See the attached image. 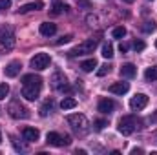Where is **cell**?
Returning <instances> with one entry per match:
<instances>
[{
    "instance_id": "d4e9b609",
    "label": "cell",
    "mask_w": 157,
    "mask_h": 155,
    "mask_svg": "<svg viewBox=\"0 0 157 155\" xmlns=\"http://www.w3.org/2000/svg\"><path fill=\"white\" fill-rule=\"evenodd\" d=\"M124 35H126V28H122V26L113 28V31H112V37H113V39H122Z\"/></svg>"
},
{
    "instance_id": "4fadbf2b",
    "label": "cell",
    "mask_w": 157,
    "mask_h": 155,
    "mask_svg": "<svg viewBox=\"0 0 157 155\" xmlns=\"http://www.w3.org/2000/svg\"><path fill=\"white\" fill-rule=\"evenodd\" d=\"M22 137H24V141H28V142H35V141H39V137H40V133H39V130L37 128H24L22 130Z\"/></svg>"
},
{
    "instance_id": "1f68e13d",
    "label": "cell",
    "mask_w": 157,
    "mask_h": 155,
    "mask_svg": "<svg viewBox=\"0 0 157 155\" xmlns=\"http://www.w3.org/2000/svg\"><path fill=\"white\" fill-rule=\"evenodd\" d=\"M119 51H121V53H126V51H128V44H126V42H121V44H119Z\"/></svg>"
},
{
    "instance_id": "8992f818",
    "label": "cell",
    "mask_w": 157,
    "mask_h": 155,
    "mask_svg": "<svg viewBox=\"0 0 157 155\" xmlns=\"http://www.w3.org/2000/svg\"><path fill=\"white\" fill-rule=\"evenodd\" d=\"M7 112L13 119H28L29 117V110L24 104H20V100H11L7 106Z\"/></svg>"
},
{
    "instance_id": "603a6c76",
    "label": "cell",
    "mask_w": 157,
    "mask_h": 155,
    "mask_svg": "<svg viewBox=\"0 0 157 155\" xmlns=\"http://www.w3.org/2000/svg\"><path fill=\"white\" fill-rule=\"evenodd\" d=\"M141 29H143L144 33H152V31H155V29H157V22L148 20V22H144V24L141 26Z\"/></svg>"
},
{
    "instance_id": "484cf974",
    "label": "cell",
    "mask_w": 157,
    "mask_h": 155,
    "mask_svg": "<svg viewBox=\"0 0 157 155\" xmlns=\"http://www.w3.org/2000/svg\"><path fill=\"white\" fill-rule=\"evenodd\" d=\"M110 70H112V66H110V64H102V66L97 70V75H99V77H104V75H108V73H110Z\"/></svg>"
},
{
    "instance_id": "8fae6325",
    "label": "cell",
    "mask_w": 157,
    "mask_h": 155,
    "mask_svg": "<svg viewBox=\"0 0 157 155\" xmlns=\"http://www.w3.org/2000/svg\"><path fill=\"white\" fill-rule=\"evenodd\" d=\"M20 70H22V64H20L18 60H13V62H9V64L4 68V73H6V77L13 78L20 73Z\"/></svg>"
},
{
    "instance_id": "f546056e",
    "label": "cell",
    "mask_w": 157,
    "mask_h": 155,
    "mask_svg": "<svg viewBox=\"0 0 157 155\" xmlns=\"http://www.w3.org/2000/svg\"><path fill=\"white\" fill-rule=\"evenodd\" d=\"M104 126H108L106 120H102V119H101V120H95V128H97V130H102Z\"/></svg>"
},
{
    "instance_id": "44dd1931",
    "label": "cell",
    "mask_w": 157,
    "mask_h": 155,
    "mask_svg": "<svg viewBox=\"0 0 157 155\" xmlns=\"http://www.w3.org/2000/svg\"><path fill=\"white\" fill-rule=\"evenodd\" d=\"M75 106H77V100H75L73 97H64L62 102H60V108H62V110H71V108H75Z\"/></svg>"
},
{
    "instance_id": "4316f807",
    "label": "cell",
    "mask_w": 157,
    "mask_h": 155,
    "mask_svg": "<svg viewBox=\"0 0 157 155\" xmlns=\"http://www.w3.org/2000/svg\"><path fill=\"white\" fill-rule=\"evenodd\" d=\"M7 93H9V86H7L6 82H2V84H0V100H4V99L7 97Z\"/></svg>"
},
{
    "instance_id": "3957f363",
    "label": "cell",
    "mask_w": 157,
    "mask_h": 155,
    "mask_svg": "<svg viewBox=\"0 0 157 155\" xmlns=\"http://www.w3.org/2000/svg\"><path fill=\"white\" fill-rule=\"evenodd\" d=\"M66 122L73 128V131H77L78 135H86L90 131V122L82 113H73V115L66 117Z\"/></svg>"
},
{
    "instance_id": "5bb4252c",
    "label": "cell",
    "mask_w": 157,
    "mask_h": 155,
    "mask_svg": "<svg viewBox=\"0 0 157 155\" xmlns=\"http://www.w3.org/2000/svg\"><path fill=\"white\" fill-rule=\"evenodd\" d=\"M119 71H121V75L124 78H133L137 75V68H135L133 64H130V62H128V64H122Z\"/></svg>"
},
{
    "instance_id": "d6986e66",
    "label": "cell",
    "mask_w": 157,
    "mask_h": 155,
    "mask_svg": "<svg viewBox=\"0 0 157 155\" xmlns=\"http://www.w3.org/2000/svg\"><path fill=\"white\" fill-rule=\"evenodd\" d=\"M66 11H68V4H64V2H60V0L53 2V9H51L53 15H60V13H66Z\"/></svg>"
},
{
    "instance_id": "e575fe53",
    "label": "cell",
    "mask_w": 157,
    "mask_h": 155,
    "mask_svg": "<svg viewBox=\"0 0 157 155\" xmlns=\"http://www.w3.org/2000/svg\"><path fill=\"white\" fill-rule=\"evenodd\" d=\"M122 2H126V4H132V2H133V0H122Z\"/></svg>"
},
{
    "instance_id": "ffe728a7",
    "label": "cell",
    "mask_w": 157,
    "mask_h": 155,
    "mask_svg": "<svg viewBox=\"0 0 157 155\" xmlns=\"http://www.w3.org/2000/svg\"><path fill=\"white\" fill-rule=\"evenodd\" d=\"M95 68H97V60H95V59H88V60H84V62L80 64V70H82V71H86V73L93 71Z\"/></svg>"
},
{
    "instance_id": "ac0fdd59",
    "label": "cell",
    "mask_w": 157,
    "mask_h": 155,
    "mask_svg": "<svg viewBox=\"0 0 157 155\" xmlns=\"http://www.w3.org/2000/svg\"><path fill=\"white\" fill-rule=\"evenodd\" d=\"M53 108H55V102H53V99H48L42 106H40V117H48L51 112H53Z\"/></svg>"
},
{
    "instance_id": "52a82bcc",
    "label": "cell",
    "mask_w": 157,
    "mask_h": 155,
    "mask_svg": "<svg viewBox=\"0 0 157 155\" xmlns=\"http://www.w3.org/2000/svg\"><path fill=\"white\" fill-rule=\"evenodd\" d=\"M51 86L57 89V91H71V88L68 86V78L64 73H60V71H55L53 75H51Z\"/></svg>"
},
{
    "instance_id": "e0dca14e",
    "label": "cell",
    "mask_w": 157,
    "mask_h": 155,
    "mask_svg": "<svg viewBox=\"0 0 157 155\" xmlns=\"http://www.w3.org/2000/svg\"><path fill=\"white\" fill-rule=\"evenodd\" d=\"M44 7V4L37 0V2H29V4H24L20 9H18V13H29V11H37V9H42Z\"/></svg>"
},
{
    "instance_id": "83f0119b",
    "label": "cell",
    "mask_w": 157,
    "mask_h": 155,
    "mask_svg": "<svg viewBox=\"0 0 157 155\" xmlns=\"http://www.w3.org/2000/svg\"><path fill=\"white\" fill-rule=\"evenodd\" d=\"M144 47H146V44H144L143 40H135V42H133V49H135V51H143Z\"/></svg>"
},
{
    "instance_id": "7402d4cb",
    "label": "cell",
    "mask_w": 157,
    "mask_h": 155,
    "mask_svg": "<svg viewBox=\"0 0 157 155\" xmlns=\"http://www.w3.org/2000/svg\"><path fill=\"white\" fill-rule=\"evenodd\" d=\"M144 78H146V80H157V66H150V68H146V71H144Z\"/></svg>"
},
{
    "instance_id": "8d00e7d4",
    "label": "cell",
    "mask_w": 157,
    "mask_h": 155,
    "mask_svg": "<svg viewBox=\"0 0 157 155\" xmlns=\"http://www.w3.org/2000/svg\"><path fill=\"white\" fill-rule=\"evenodd\" d=\"M155 47H157V40H155Z\"/></svg>"
},
{
    "instance_id": "4dcf8cb0",
    "label": "cell",
    "mask_w": 157,
    "mask_h": 155,
    "mask_svg": "<svg viewBox=\"0 0 157 155\" xmlns=\"http://www.w3.org/2000/svg\"><path fill=\"white\" fill-rule=\"evenodd\" d=\"M11 7V0H0V9H9Z\"/></svg>"
},
{
    "instance_id": "30bf717a",
    "label": "cell",
    "mask_w": 157,
    "mask_h": 155,
    "mask_svg": "<svg viewBox=\"0 0 157 155\" xmlns=\"http://www.w3.org/2000/svg\"><path fill=\"white\" fill-rule=\"evenodd\" d=\"M146 106H148V97H146L144 93H137V95H133L132 100H130V108H132L133 112L144 110Z\"/></svg>"
},
{
    "instance_id": "d6a6232c",
    "label": "cell",
    "mask_w": 157,
    "mask_h": 155,
    "mask_svg": "<svg viewBox=\"0 0 157 155\" xmlns=\"http://www.w3.org/2000/svg\"><path fill=\"white\" fill-rule=\"evenodd\" d=\"M78 6H84V7H90V2H86V0H78Z\"/></svg>"
},
{
    "instance_id": "5b68a950",
    "label": "cell",
    "mask_w": 157,
    "mask_h": 155,
    "mask_svg": "<svg viewBox=\"0 0 157 155\" xmlns=\"http://www.w3.org/2000/svg\"><path fill=\"white\" fill-rule=\"evenodd\" d=\"M46 142H48L49 146L60 148V146H70V144H71V139H70V135H60V133L49 131V133L46 135Z\"/></svg>"
},
{
    "instance_id": "836d02e7",
    "label": "cell",
    "mask_w": 157,
    "mask_h": 155,
    "mask_svg": "<svg viewBox=\"0 0 157 155\" xmlns=\"http://www.w3.org/2000/svg\"><path fill=\"white\" fill-rule=\"evenodd\" d=\"M135 153H143V150H141V148H133V150H132V155H135Z\"/></svg>"
},
{
    "instance_id": "9a60e30c",
    "label": "cell",
    "mask_w": 157,
    "mask_h": 155,
    "mask_svg": "<svg viewBox=\"0 0 157 155\" xmlns=\"http://www.w3.org/2000/svg\"><path fill=\"white\" fill-rule=\"evenodd\" d=\"M57 33V26L53 22H42L40 24V35L44 37H53Z\"/></svg>"
},
{
    "instance_id": "f1b7e54d",
    "label": "cell",
    "mask_w": 157,
    "mask_h": 155,
    "mask_svg": "<svg viewBox=\"0 0 157 155\" xmlns=\"http://www.w3.org/2000/svg\"><path fill=\"white\" fill-rule=\"evenodd\" d=\"M71 40V35H64V37H60V39L57 40V46H60V44H66V42H70Z\"/></svg>"
},
{
    "instance_id": "7c38bea8",
    "label": "cell",
    "mask_w": 157,
    "mask_h": 155,
    "mask_svg": "<svg viewBox=\"0 0 157 155\" xmlns=\"http://www.w3.org/2000/svg\"><path fill=\"white\" fill-rule=\"evenodd\" d=\"M97 110H99L101 113H112V112L115 110V102H113L112 99H101Z\"/></svg>"
},
{
    "instance_id": "d590c367",
    "label": "cell",
    "mask_w": 157,
    "mask_h": 155,
    "mask_svg": "<svg viewBox=\"0 0 157 155\" xmlns=\"http://www.w3.org/2000/svg\"><path fill=\"white\" fill-rule=\"evenodd\" d=\"M0 142H2V135H0Z\"/></svg>"
},
{
    "instance_id": "277c9868",
    "label": "cell",
    "mask_w": 157,
    "mask_h": 155,
    "mask_svg": "<svg viewBox=\"0 0 157 155\" xmlns=\"http://www.w3.org/2000/svg\"><path fill=\"white\" fill-rule=\"evenodd\" d=\"M97 39H86L84 42H80L78 46H75L68 55L70 57H80V55H88V53H93L95 47H97Z\"/></svg>"
},
{
    "instance_id": "2e32d148",
    "label": "cell",
    "mask_w": 157,
    "mask_h": 155,
    "mask_svg": "<svg viewBox=\"0 0 157 155\" xmlns=\"http://www.w3.org/2000/svg\"><path fill=\"white\" fill-rule=\"evenodd\" d=\"M128 89H130L128 82H113L110 86V91L115 93V95H124V93H128Z\"/></svg>"
},
{
    "instance_id": "6da1fadb",
    "label": "cell",
    "mask_w": 157,
    "mask_h": 155,
    "mask_svg": "<svg viewBox=\"0 0 157 155\" xmlns=\"http://www.w3.org/2000/svg\"><path fill=\"white\" fill-rule=\"evenodd\" d=\"M42 89V78L35 73H28L22 77V97L26 100L39 99V93Z\"/></svg>"
},
{
    "instance_id": "cb8c5ba5",
    "label": "cell",
    "mask_w": 157,
    "mask_h": 155,
    "mask_svg": "<svg viewBox=\"0 0 157 155\" xmlns=\"http://www.w3.org/2000/svg\"><path fill=\"white\" fill-rule=\"evenodd\" d=\"M102 57H104V59H112V57H113V46H112L110 42L102 46Z\"/></svg>"
},
{
    "instance_id": "9c48e42d",
    "label": "cell",
    "mask_w": 157,
    "mask_h": 155,
    "mask_svg": "<svg viewBox=\"0 0 157 155\" xmlns=\"http://www.w3.org/2000/svg\"><path fill=\"white\" fill-rule=\"evenodd\" d=\"M0 46L4 49H13V46H15V33L11 29H7V28L0 29Z\"/></svg>"
},
{
    "instance_id": "ba28073f",
    "label": "cell",
    "mask_w": 157,
    "mask_h": 155,
    "mask_svg": "<svg viewBox=\"0 0 157 155\" xmlns=\"http://www.w3.org/2000/svg\"><path fill=\"white\" fill-rule=\"evenodd\" d=\"M31 68L33 70H37V71H42V70H46V68H49V64H51V57L48 55V53H37L33 59H31Z\"/></svg>"
},
{
    "instance_id": "7a4b0ae2",
    "label": "cell",
    "mask_w": 157,
    "mask_h": 155,
    "mask_svg": "<svg viewBox=\"0 0 157 155\" xmlns=\"http://www.w3.org/2000/svg\"><path fill=\"white\" fill-rule=\"evenodd\" d=\"M139 128H141V120L135 115H124V117L119 119L117 130H119V133H122V135H132Z\"/></svg>"
}]
</instances>
